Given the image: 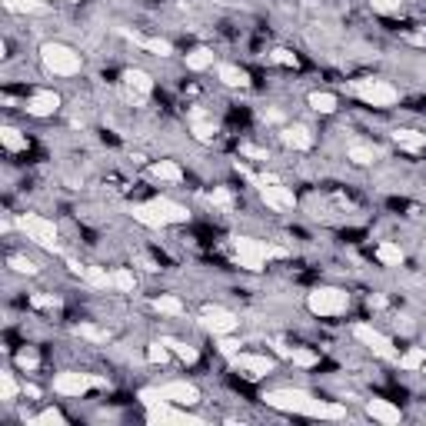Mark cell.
Returning a JSON list of instances; mask_svg holds the SVG:
<instances>
[{"instance_id": "cell-1", "label": "cell", "mask_w": 426, "mask_h": 426, "mask_svg": "<svg viewBox=\"0 0 426 426\" xmlns=\"http://www.w3.org/2000/svg\"><path fill=\"white\" fill-rule=\"evenodd\" d=\"M264 403L273 406L280 413H293V416H314V420H343L347 416V406L343 403H330V400H320L314 393L306 389H266L264 393Z\"/></svg>"}, {"instance_id": "cell-2", "label": "cell", "mask_w": 426, "mask_h": 426, "mask_svg": "<svg viewBox=\"0 0 426 426\" xmlns=\"http://www.w3.org/2000/svg\"><path fill=\"white\" fill-rule=\"evenodd\" d=\"M130 217L137 220V224L150 226V230H163V226H180L190 220L187 207H180V203L167 200V197H157V200H147V203H134L130 207Z\"/></svg>"}, {"instance_id": "cell-3", "label": "cell", "mask_w": 426, "mask_h": 426, "mask_svg": "<svg viewBox=\"0 0 426 426\" xmlns=\"http://www.w3.org/2000/svg\"><path fill=\"white\" fill-rule=\"evenodd\" d=\"M233 253H237V264L250 273H260L270 260H280L287 257L283 247H273L266 240H253V237H233Z\"/></svg>"}, {"instance_id": "cell-4", "label": "cell", "mask_w": 426, "mask_h": 426, "mask_svg": "<svg viewBox=\"0 0 426 426\" xmlns=\"http://www.w3.org/2000/svg\"><path fill=\"white\" fill-rule=\"evenodd\" d=\"M350 93L356 101H363L366 107H380V110H389L400 103V90L393 87L389 80H380V77H360L350 84Z\"/></svg>"}, {"instance_id": "cell-5", "label": "cell", "mask_w": 426, "mask_h": 426, "mask_svg": "<svg viewBox=\"0 0 426 426\" xmlns=\"http://www.w3.org/2000/svg\"><path fill=\"white\" fill-rule=\"evenodd\" d=\"M140 400L147 406H157V403H176V406H193L200 400V389L187 383V380H174V383H163V387H150L140 389Z\"/></svg>"}, {"instance_id": "cell-6", "label": "cell", "mask_w": 426, "mask_h": 426, "mask_svg": "<svg viewBox=\"0 0 426 426\" xmlns=\"http://www.w3.org/2000/svg\"><path fill=\"white\" fill-rule=\"evenodd\" d=\"M40 60H44V67H47L53 77H77L80 74V67H84L80 53H77L74 47L60 44V40L44 44V47H40Z\"/></svg>"}, {"instance_id": "cell-7", "label": "cell", "mask_w": 426, "mask_h": 426, "mask_svg": "<svg viewBox=\"0 0 426 426\" xmlns=\"http://www.w3.org/2000/svg\"><path fill=\"white\" fill-rule=\"evenodd\" d=\"M306 310L314 316H340L350 310V293L340 287H316L306 293Z\"/></svg>"}, {"instance_id": "cell-8", "label": "cell", "mask_w": 426, "mask_h": 426, "mask_svg": "<svg viewBox=\"0 0 426 426\" xmlns=\"http://www.w3.org/2000/svg\"><path fill=\"white\" fill-rule=\"evenodd\" d=\"M237 170L247 176L250 183H257V193H260V200H264L270 210H293V207H297V197H293V190H290V187L276 183V180H257L243 163H237Z\"/></svg>"}, {"instance_id": "cell-9", "label": "cell", "mask_w": 426, "mask_h": 426, "mask_svg": "<svg viewBox=\"0 0 426 426\" xmlns=\"http://www.w3.org/2000/svg\"><path fill=\"white\" fill-rule=\"evenodd\" d=\"M107 387L110 383L103 376L77 373V370H67V373L53 376V393H60V396H87L90 389H107Z\"/></svg>"}, {"instance_id": "cell-10", "label": "cell", "mask_w": 426, "mask_h": 426, "mask_svg": "<svg viewBox=\"0 0 426 426\" xmlns=\"http://www.w3.org/2000/svg\"><path fill=\"white\" fill-rule=\"evenodd\" d=\"M17 226L27 233V240H34L37 247H44V250H57V224L53 220H47V217H40V213H20L17 217Z\"/></svg>"}, {"instance_id": "cell-11", "label": "cell", "mask_w": 426, "mask_h": 426, "mask_svg": "<svg viewBox=\"0 0 426 426\" xmlns=\"http://www.w3.org/2000/svg\"><path fill=\"white\" fill-rule=\"evenodd\" d=\"M353 337L360 340V343H363V347L373 353V356L387 360V363H396V360H400V353H396V347H393V340H389L387 333H380L376 326L356 323V326H353Z\"/></svg>"}, {"instance_id": "cell-12", "label": "cell", "mask_w": 426, "mask_h": 426, "mask_svg": "<svg viewBox=\"0 0 426 426\" xmlns=\"http://www.w3.org/2000/svg\"><path fill=\"white\" fill-rule=\"evenodd\" d=\"M200 326H203V330H210L213 337L220 340V337H230V333L240 326V320H237V314H233V310L210 303V306H203V310H200Z\"/></svg>"}, {"instance_id": "cell-13", "label": "cell", "mask_w": 426, "mask_h": 426, "mask_svg": "<svg viewBox=\"0 0 426 426\" xmlns=\"http://www.w3.org/2000/svg\"><path fill=\"white\" fill-rule=\"evenodd\" d=\"M147 423L153 426H203V416L187 413V410H176V403H157V406H147Z\"/></svg>"}, {"instance_id": "cell-14", "label": "cell", "mask_w": 426, "mask_h": 426, "mask_svg": "<svg viewBox=\"0 0 426 426\" xmlns=\"http://www.w3.org/2000/svg\"><path fill=\"white\" fill-rule=\"evenodd\" d=\"M233 366H237L243 376H250V380H264V376L273 373L276 360L266 356V353H237V356H233Z\"/></svg>"}, {"instance_id": "cell-15", "label": "cell", "mask_w": 426, "mask_h": 426, "mask_svg": "<svg viewBox=\"0 0 426 426\" xmlns=\"http://www.w3.org/2000/svg\"><path fill=\"white\" fill-rule=\"evenodd\" d=\"M24 110L30 117H40V120H47L53 113L60 110V93L57 90H37V93H30L24 103Z\"/></svg>"}, {"instance_id": "cell-16", "label": "cell", "mask_w": 426, "mask_h": 426, "mask_svg": "<svg viewBox=\"0 0 426 426\" xmlns=\"http://www.w3.org/2000/svg\"><path fill=\"white\" fill-rule=\"evenodd\" d=\"M280 140H283V147H290V150H297V153L314 150V143H316L314 130L306 124H287L280 130Z\"/></svg>"}, {"instance_id": "cell-17", "label": "cell", "mask_w": 426, "mask_h": 426, "mask_svg": "<svg viewBox=\"0 0 426 426\" xmlns=\"http://www.w3.org/2000/svg\"><path fill=\"white\" fill-rule=\"evenodd\" d=\"M70 273H77L84 283H90V287L97 290H113V270H103V266H87V264H74L70 260Z\"/></svg>"}, {"instance_id": "cell-18", "label": "cell", "mask_w": 426, "mask_h": 426, "mask_svg": "<svg viewBox=\"0 0 426 426\" xmlns=\"http://www.w3.org/2000/svg\"><path fill=\"white\" fill-rule=\"evenodd\" d=\"M389 140H393L400 150H406V153L426 150V134H420V130H410V127H396V130L389 134Z\"/></svg>"}, {"instance_id": "cell-19", "label": "cell", "mask_w": 426, "mask_h": 426, "mask_svg": "<svg viewBox=\"0 0 426 426\" xmlns=\"http://www.w3.org/2000/svg\"><path fill=\"white\" fill-rule=\"evenodd\" d=\"M124 87L134 93V97H150L153 93V77L147 70H140V67H130L124 70Z\"/></svg>"}, {"instance_id": "cell-20", "label": "cell", "mask_w": 426, "mask_h": 426, "mask_svg": "<svg viewBox=\"0 0 426 426\" xmlns=\"http://www.w3.org/2000/svg\"><path fill=\"white\" fill-rule=\"evenodd\" d=\"M217 130H220V127H217V120H213V117H207L200 107H193V110H190V134H193L197 140H203V143H207V140L217 137Z\"/></svg>"}, {"instance_id": "cell-21", "label": "cell", "mask_w": 426, "mask_h": 426, "mask_svg": "<svg viewBox=\"0 0 426 426\" xmlns=\"http://www.w3.org/2000/svg\"><path fill=\"white\" fill-rule=\"evenodd\" d=\"M366 413L373 416L376 423H387V426H396L400 423V406H393L389 400H366Z\"/></svg>"}, {"instance_id": "cell-22", "label": "cell", "mask_w": 426, "mask_h": 426, "mask_svg": "<svg viewBox=\"0 0 426 426\" xmlns=\"http://www.w3.org/2000/svg\"><path fill=\"white\" fill-rule=\"evenodd\" d=\"M124 37L130 40V44L143 47V51L157 53V57H170V53H174V44H170V40H160V37H140V34H130V30H124Z\"/></svg>"}, {"instance_id": "cell-23", "label": "cell", "mask_w": 426, "mask_h": 426, "mask_svg": "<svg viewBox=\"0 0 426 426\" xmlns=\"http://www.w3.org/2000/svg\"><path fill=\"white\" fill-rule=\"evenodd\" d=\"M217 77H220V84H226V87H250V74L243 70V67H237V63H220L217 67Z\"/></svg>"}, {"instance_id": "cell-24", "label": "cell", "mask_w": 426, "mask_h": 426, "mask_svg": "<svg viewBox=\"0 0 426 426\" xmlns=\"http://www.w3.org/2000/svg\"><path fill=\"white\" fill-rule=\"evenodd\" d=\"M380 157H383V150L373 147V143H350V147H347V160H353L356 167H370V163H376Z\"/></svg>"}, {"instance_id": "cell-25", "label": "cell", "mask_w": 426, "mask_h": 426, "mask_svg": "<svg viewBox=\"0 0 426 426\" xmlns=\"http://www.w3.org/2000/svg\"><path fill=\"white\" fill-rule=\"evenodd\" d=\"M306 103H310V110H316V113H323V117H330V113H337L340 97H337V93H330V90H314V93L306 97Z\"/></svg>"}, {"instance_id": "cell-26", "label": "cell", "mask_w": 426, "mask_h": 426, "mask_svg": "<svg viewBox=\"0 0 426 426\" xmlns=\"http://www.w3.org/2000/svg\"><path fill=\"white\" fill-rule=\"evenodd\" d=\"M150 176L160 180V183H180V180H183V170H180V163H174V160H157L150 167Z\"/></svg>"}, {"instance_id": "cell-27", "label": "cell", "mask_w": 426, "mask_h": 426, "mask_svg": "<svg viewBox=\"0 0 426 426\" xmlns=\"http://www.w3.org/2000/svg\"><path fill=\"white\" fill-rule=\"evenodd\" d=\"M376 260H380L383 266H403L406 253L400 250V243H389V240H383V243L376 247Z\"/></svg>"}, {"instance_id": "cell-28", "label": "cell", "mask_w": 426, "mask_h": 426, "mask_svg": "<svg viewBox=\"0 0 426 426\" xmlns=\"http://www.w3.org/2000/svg\"><path fill=\"white\" fill-rule=\"evenodd\" d=\"M210 67H213V51H210V47H193V51L187 53V70L200 74V70H210Z\"/></svg>"}, {"instance_id": "cell-29", "label": "cell", "mask_w": 426, "mask_h": 426, "mask_svg": "<svg viewBox=\"0 0 426 426\" xmlns=\"http://www.w3.org/2000/svg\"><path fill=\"white\" fill-rule=\"evenodd\" d=\"M0 140H4V147H7V150L11 153H20V150H27V137L24 134H20V130H17V127H0Z\"/></svg>"}, {"instance_id": "cell-30", "label": "cell", "mask_w": 426, "mask_h": 426, "mask_svg": "<svg viewBox=\"0 0 426 426\" xmlns=\"http://www.w3.org/2000/svg\"><path fill=\"white\" fill-rule=\"evenodd\" d=\"M27 426H67V416L57 406H51V410H44L37 416H27Z\"/></svg>"}, {"instance_id": "cell-31", "label": "cell", "mask_w": 426, "mask_h": 426, "mask_svg": "<svg viewBox=\"0 0 426 426\" xmlns=\"http://www.w3.org/2000/svg\"><path fill=\"white\" fill-rule=\"evenodd\" d=\"M153 310L163 316H180L183 314V303L176 300V297H170V293H160V297L153 300Z\"/></svg>"}, {"instance_id": "cell-32", "label": "cell", "mask_w": 426, "mask_h": 426, "mask_svg": "<svg viewBox=\"0 0 426 426\" xmlns=\"http://www.w3.org/2000/svg\"><path fill=\"white\" fill-rule=\"evenodd\" d=\"M113 290H120V293H134V290H137V276H134V270L117 266V270H113Z\"/></svg>"}, {"instance_id": "cell-33", "label": "cell", "mask_w": 426, "mask_h": 426, "mask_svg": "<svg viewBox=\"0 0 426 426\" xmlns=\"http://www.w3.org/2000/svg\"><path fill=\"white\" fill-rule=\"evenodd\" d=\"M396 363L403 366V370H420V366H426V350L423 347H413V350L400 353V360Z\"/></svg>"}, {"instance_id": "cell-34", "label": "cell", "mask_w": 426, "mask_h": 426, "mask_svg": "<svg viewBox=\"0 0 426 426\" xmlns=\"http://www.w3.org/2000/svg\"><path fill=\"white\" fill-rule=\"evenodd\" d=\"M30 306H34V310H47V314H57L63 303H60V297H53V293H34V297H30Z\"/></svg>"}, {"instance_id": "cell-35", "label": "cell", "mask_w": 426, "mask_h": 426, "mask_svg": "<svg viewBox=\"0 0 426 426\" xmlns=\"http://www.w3.org/2000/svg\"><path fill=\"white\" fill-rule=\"evenodd\" d=\"M17 393H20V387H17V380H13V370H0V400L11 403Z\"/></svg>"}, {"instance_id": "cell-36", "label": "cell", "mask_w": 426, "mask_h": 426, "mask_svg": "<svg viewBox=\"0 0 426 426\" xmlns=\"http://www.w3.org/2000/svg\"><path fill=\"white\" fill-rule=\"evenodd\" d=\"M163 343H167L183 363H197V350H193L190 343H180V340H170V337H163Z\"/></svg>"}, {"instance_id": "cell-37", "label": "cell", "mask_w": 426, "mask_h": 426, "mask_svg": "<svg viewBox=\"0 0 426 426\" xmlns=\"http://www.w3.org/2000/svg\"><path fill=\"white\" fill-rule=\"evenodd\" d=\"M287 360H290V363H297V366H316V363H320V356H316L314 350H303V347H293Z\"/></svg>"}, {"instance_id": "cell-38", "label": "cell", "mask_w": 426, "mask_h": 426, "mask_svg": "<svg viewBox=\"0 0 426 426\" xmlns=\"http://www.w3.org/2000/svg\"><path fill=\"white\" fill-rule=\"evenodd\" d=\"M4 7L11 13H34V11H44L40 0H4Z\"/></svg>"}, {"instance_id": "cell-39", "label": "cell", "mask_w": 426, "mask_h": 426, "mask_svg": "<svg viewBox=\"0 0 426 426\" xmlns=\"http://www.w3.org/2000/svg\"><path fill=\"white\" fill-rule=\"evenodd\" d=\"M147 360H150V363H167V360H170V347H167V343H163V340H157V343H150V347H147Z\"/></svg>"}, {"instance_id": "cell-40", "label": "cell", "mask_w": 426, "mask_h": 426, "mask_svg": "<svg viewBox=\"0 0 426 426\" xmlns=\"http://www.w3.org/2000/svg\"><path fill=\"white\" fill-rule=\"evenodd\" d=\"M370 7L376 13H383V17H393V13L403 11V0H370Z\"/></svg>"}, {"instance_id": "cell-41", "label": "cell", "mask_w": 426, "mask_h": 426, "mask_svg": "<svg viewBox=\"0 0 426 426\" xmlns=\"http://www.w3.org/2000/svg\"><path fill=\"white\" fill-rule=\"evenodd\" d=\"M17 366H20V370H27V373H34V370L40 366V356L30 350V347H27V350L17 353Z\"/></svg>"}, {"instance_id": "cell-42", "label": "cell", "mask_w": 426, "mask_h": 426, "mask_svg": "<svg viewBox=\"0 0 426 426\" xmlns=\"http://www.w3.org/2000/svg\"><path fill=\"white\" fill-rule=\"evenodd\" d=\"M270 60L280 63V67H290V70H297V67H300V60H297V53L283 51V47H276V51L270 53Z\"/></svg>"}, {"instance_id": "cell-43", "label": "cell", "mask_w": 426, "mask_h": 426, "mask_svg": "<svg viewBox=\"0 0 426 426\" xmlns=\"http://www.w3.org/2000/svg\"><path fill=\"white\" fill-rule=\"evenodd\" d=\"M210 203L213 207H230V203H233V193H230L226 187H213L210 190Z\"/></svg>"}, {"instance_id": "cell-44", "label": "cell", "mask_w": 426, "mask_h": 426, "mask_svg": "<svg viewBox=\"0 0 426 426\" xmlns=\"http://www.w3.org/2000/svg\"><path fill=\"white\" fill-rule=\"evenodd\" d=\"M77 333H80V337H87V340H93V343H103V340H107L103 330H97V326H90V323H80V326H77Z\"/></svg>"}, {"instance_id": "cell-45", "label": "cell", "mask_w": 426, "mask_h": 426, "mask_svg": "<svg viewBox=\"0 0 426 426\" xmlns=\"http://www.w3.org/2000/svg\"><path fill=\"white\" fill-rule=\"evenodd\" d=\"M11 266L17 270V273H27V276L37 273V264H30L27 257H11Z\"/></svg>"}, {"instance_id": "cell-46", "label": "cell", "mask_w": 426, "mask_h": 426, "mask_svg": "<svg viewBox=\"0 0 426 426\" xmlns=\"http://www.w3.org/2000/svg\"><path fill=\"white\" fill-rule=\"evenodd\" d=\"M220 353H226V356L233 360V356L240 353V343L237 340H230V337H220Z\"/></svg>"}, {"instance_id": "cell-47", "label": "cell", "mask_w": 426, "mask_h": 426, "mask_svg": "<svg viewBox=\"0 0 426 426\" xmlns=\"http://www.w3.org/2000/svg\"><path fill=\"white\" fill-rule=\"evenodd\" d=\"M243 157H253V160H266V150H260V147H243Z\"/></svg>"}, {"instance_id": "cell-48", "label": "cell", "mask_w": 426, "mask_h": 426, "mask_svg": "<svg viewBox=\"0 0 426 426\" xmlns=\"http://www.w3.org/2000/svg\"><path fill=\"white\" fill-rule=\"evenodd\" d=\"M260 120H266V124H280V120H283V113H280V110H264V113H260Z\"/></svg>"}, {"instance_id": "cell-49", "label": "cell", "mask_w": 426, "mask_h": 426, "mask_svg": "<svg viewBox=\"0 0 426 426\" xmlns=\"http://www.w3.org/2000/svg\"><path fill=\"white\" fill-rule=\"evenodd\" d=\"M370 310H383V306H387V300H383V297H370Z\"/></svg>"}, {"instance_id": "cell-50", "label": "cell", "mask_w": 426, "mask_h": 426, "mask_svg": "<svg viewBox=\"0 0 426 426\" xmlns=\"http://www.w3.org/2000/svg\"><path fill=\"white\" fill-rule=\"evenodd\" d=\"M63 4H80V0H63Z\"/></svg>"}]
</instances>
